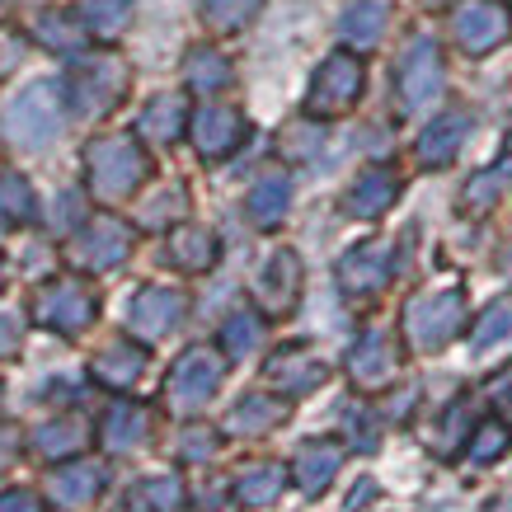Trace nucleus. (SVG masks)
Instances as JSON below:
<instances>
[{
  "label": "nucleus",
  "mask_w": 512,
  "mask_h": 512,
  "mask_svg": "<svg viewBox=\"0 0 512 512\" xmlns=\"http://www.w3.org/2000/svg\"><path fill=\"white\" fill-rule=\"evenodd\" d=\"M151 174V160L141 151L132 137H94L85 146V184L99 202H118V198H132Z\"/></svg>",
  "instance_id": "f257e3e1"
},
{
  "label": "nucleus",
  "mask_w": 512,
  "mask_h": 512,
  "mask_svg": "<svg viewBox=\"0 0 512 512\" xmlns=\"http://www.w3.org/2000/svg\"><path fill=\"white\" fill-rule=\"evenodd\" d=\"M62 99H66V85H57V80H38L24 94H15L10 109H5V137L15 146H24V151L52 146L62 137V123H66Z\"/></svg>",
  "instance_id": "f03ea898"
},
{
  "label": "nucleus",
  "mask_w": 512,
  "mask_h": 512,
  "mask_svg": "<svg viewBox=\"0 0 512 512\" xmlns=\"http://www.w3.org/2000/svg\"><path fill=\"white\" fill-rule=\"evenodd\" d=\"M461 325H466V292L461 287L414 296L404 306V339H409V348H419V353L447 348L461 334Z\"/></svg>",
  "instance_id": "7ed1b4c3"
},
{
  "label": "nucleus",
  "mask_w": 512,
  "mask_h": 512,
  "mask_svg": "<svg viewBox=\"0 0 512 512\" xmlns=\"http://www.w3.org/2000/svg\"><path fill=\"white\" fill-rule=\"evenodd\" d=\"M127 94V66L109 52H94V57H80L71 80H66V99L80 118H99L109 113L118 99Z\"/></svg>",
  "instance_id": "20e7f679"
},
{
  "label": "nucleus",
  "mask_w": 512,
  "mask_h": 512,
  "mask_svg": "<svg viewBox=\"0 0 512 512\" xmlns=\"http://www.w3.org/2000/svg\"><path fill=\"white\" fill-rule=\"evenodd\" d=\"M221 372H226V362H221L217 353L188 348V353L170 367V376H165V409H174V414H193V409H202V404L217 395Z\"/></svg>",
  "instance_id": "39448f33"
},
{
  "label": "nucleus",
  "mask_w": 512,
  "mask_h": 512,
  "mask_svg": "<svg viewBox=\"0 0 512 512\" xmlns=\"http://www.w3.org/2000/svg\"><path fill=\"white\" fill-rule=\"evenodd\" d=\"M94 315H99V296H94L80 278H57L33 296V320L43 329H57V334H80V329H90Z\"/></svg>",
  "instance_id": "423d86ee"
},
{
  "label": "nucleus",
  "mask_w": 512,
  "mask_h": 512,
  "mask_svg": "<svg viewBox=\"0 0 512 512\" xmlns=\"http://www.w3.org/2000/svg\"><path fill=\"white\" fill-rule=\"evenodd\" d=\"M362 99V62L353 52H334L320 62L311 80V94H306V113L311 118H339Z\"/></svg>",
  "instance_id": "0eeeda50"
},
{
  "label": "nucleus",
  "mask_w": 512,
  "mask_h": 512,
  "mask_svg": "<svg viewBox=\"0 0 512 512\" xmlns=\"http://www.w3.org/2000/svg\"><path fill=\"white\" fill-rule=\"evenodd\" d=\"M442 80H447V71H442V52H437V43L433 38H414V43L404 47L400 76H395V85H400V109L404 113H423L428 104H437Z\"/></svg>",
  "instance_id": "6e6552de"
},
{
  "label": "nucleus",
  "mask_w": 512,
  "mask_h": 512,
  "mask_svg": "<svg viewBox=\"0 0 512 512\" xmlns=\"http://www.w3.org/2000/svg\"><path fill=\"white\" fill-rule=\"evenodd\" d=\"M127 254H132V231L118 217H94L76 231V264L90 273L118 268Z\"/></svg>",
  "instance_id": "1a4fd4ad"
},
{
  "label": "nucleus",
  "mask_w": 512,
  "mask_h": 512,
  "mask_svg": "<svg viewBox=\"0 0 512 512\" xmlns=\"http://www.w3.org/2000/svg\"><path fill=\"white\" fill-rule=\"evenodd\" d=\"M508 10L498 5V0H466L456 15H451V33H456V43L466 47L470 57H480V52H494L503 38H508Z\"/></svg>",
  "instance_id": "9d476101"
},
{
  "label": "nucleus",
  "mask_w": 512,
  "mask_h": 512,
  "mask_svg": "<svg viewBox=\"0 0 512 512\" xmlns=\"http://www.w3.org/2000/svg\"><path fill=\"white\" fill-rule=\"evenodd\" d=\"M390 273H395V249L386 245V240H367V245L348 249L339 259V287L348 296H372L381 292L390 282Z\"/></svg>",
  "instance_id": "9b49d317"
},
{
  "label": "nucleus",
  "mask_w": 512,
  "mask_h": 512,
  "mask_svg": "<svg viewBox=\"0 0 512 512\" xmlns=\"http://www.w3.org/2000/svg\"><path fill=\"white\" fill-rule=\"evenodd\" d=\"M179 320H184V296L174 292V287H141L132 296V306H127V329L146 343L165 339Z\"/></svg>",
  "instance_id": "f8f14e48"
},
{
  "label": "nucleus",
  "mask_w": 512,
  "mask_h": 512,
  "mask_svg": "<svg viewBox=\"0 0 512 512\" xmlns=\"http://www.w3.org/2000/svg\"><path fill=\"white\" fill-rule=\"evenodd\" d=\"M245 118L235 109H221V104H207V109H198L193 118H188V137H193V151H198L202 160H221L231 156L235 146L245 141Z\"/></svg>",
  "instance_id": "ddd939ff"
},
{
  "label": "nucleus",
  "mask_w": 512,
  "mask_h": 512,
  "mask_svg": "<svg viewBox=\"0 0 512 512\" xmlns=\"http://www.w3.org/2000/svg\"><path fill=\"white\" fill-rule=\"evenodd\" d=\"M400 357H395V343L381 334V329H367L362 339L348 348V376H353L362 390H381L395 376Z\"/></svg>",
  "instance_id": "4468645a"
},
{
  "label": "nucleus",
  "mask_w": 512,
  "mask_h": 512,
  "mask_svg": "<svg viewBox=\"0 0 512 512\" xmlns=\"http://www.w3.org/2000/svg\"><path fill=\"white\" fill-rule=\"evenodd\" d=\"M99 489H104V470L94 461H71V466L52 470L43 484L47 503H57V508H90Z\"/></svg>",
  "instance_id": "2eb2a0df"
},
{
  "label": "nucleus",
  "mask_w": 512,
  "mask_h": 512,
  "mask_svg": "<svg viewBox=\"0 0 512 512\" xmlns=\"http://www.w3.org/2000/svg\"><path fill=\"white\" fill-rule=\"evenodd\" d=\"M254 292H259V301H264L268 315H287V311H292L296 296H301V264H296L292 249H278V254L268 259Z\"/></svg>",
  "instance_id": "dca6fc26"
},
{
  "label": "nucleus",
  "mask_w": 512,
  "mask_h": 512,
  "mask_svg": "<svg viewBox=\"0 0 512 512\" xmlns=\"http://www.w3.org/2000/svg\"><path fill=\"white\" fill-rule=\"evenodd\" d=\"M146 433H151V414H146L141 404H132V400L109 404V409H104V419H99V447L118 451V456L137 451L141 442H146Z\"/></svg>",
  "instance_id": "f3484780"
},
{
  "label": "nucleus",
  "mask_w": 512,
  "mask_h": 512,
  "mask_svg": "<svg viewBox=\"0 0 512 512\" xmlns=\"http://www.w3.org/2000/svg\"><path fill=\"white\" fill-rule=\"evenodd\" d=\"M470 137V113H442V118H433V123L423 127L419 137V160L428 165V170H442V165H451L456 160V151L466 146Z\"/></svg>",
  "instance_id": "a211bd4d"
},
{
  "label": "nucleus",
  "mask_w": 512,
  "mask_h": 512,
  "mask_svg": "<svg viewBox=\"0 0 512 512\" xmlns=\"http://www.w3.org/2000/svg\"><path fill=\"white\" fill-rule=\"evenodd\" d=\"M343 466V447L334 442V437H315V442H306V447L296 451V484H301V494H325L329 484H334V475H339Z\"/></svg>",
  "instance_id": "6ab92c4d"
},
{
  "label": "nucleus",
  "mask_w": 512,
  "mask_h": 512,
  "mask_svg": "<svg viewBox=\"0 0 512 512\" xmlns=\"http://www.w3.org/2000/svg\"><path fill=\"white\" fill-rule=\"evenodd\" d=\"M325 362L306 348H282L273 362H268V381L282 390V395H311L315 386H325Z\"/></svg>",
  "instance_id": "aec40b11"
},
{
  "label": "nucleus",
  "mask_w": 512,
  "mask_h": 512,
  "mask_svg": "<svg viewBox=\"0 0 512 512\" xmlns=\"http://www.w3.org/2000/svg\"><path fill=\"white\" fill-rule=\"evenodd\" d=\"M400 198V179L390 170H381V165H372V170H362L353 179V188H348V198H343V207L353 212V217L372 221L381 217V212H390V202Z\"/></svg>",
  "instance_id": "412c9836"
},
{
  "label": "nucleus",
  "mask_w": 512,
  "mask_h": 512,
  "mask_svg": "<svg viewBox=\"0 0 512 512\" xmlns=\"http://www.w3.org/2000/svg\"><path fill=\"white\" fill-rule=\"evenodd\" d=\"M287 207H292V179H287V174L268 170L264 179H254V188H249V198H245V212H249V221H254L259 231L282 226Z\"/></svg>",
  "instance_id": "4be33fe9"
},
{
  "label": "nucleus",
  "mask_w": 512,
  "mask_h": 512,
  "mask_svg": "<svg viewBox=\"0 0 512 512\" xmlns=\"http://www.w3.org/2000/svg\"><path fill=\"white\" fill-rule=\"evenodd\" d=\"M386 24H390V0H353L339 19V33H343V43L367 52V47L381 43Z\"/></svg>",
  "instance_id": "5701e85b"
},
{
  "label": "nucleus",
  "mask_w": 512,
  "mask_h": 512,
  "mask_svg": "<svg viewBox=\"0 0 512 512\" xmlns=\"http://www.w3.org/2000/svg\"><path fill=\"white\" fill-rule=\"evenodd\" d=\"M137 132L146 141H156V146H170L179 132H188V104H184V94H156V99L146 104V113H141Z\"/></svg>",
  "instance_id": "b1692460"
},
{
  "label": "nucleus",
  "mask_w": 512,
  "mask_h": 512,
  "mask_svg": "<svg viewBox=\"0 0 512 512\" xmlns=\"http://www.w3.org/2000/svg\"><path fill=\"white\" fill-rule=\"evenodd\" d=\"M141 372H146V353H141V348H132V343H113V348H104V353L94 357V367H90L94 381H104L109 390L137 386Z\"/></svg>",
  "instance_id": "393cba45"
},
{
  "label": "nucleus",
  "mask_w": 512,
  "mask_h": 512,
  "mask_svg": "<svg viewBox=\"0 0 512 512\" xmlns=\"http://www.w3.org/2000/svg\"><path fill=\"white\" fill-rule=\"evenodd\" d=\"M287 419V404L273 400V395H245V400L231 409L226 419V433H240V437H259L268 428H278Z\"/></svg>",
  "instance_id": "a878e982"
},
{
  "label": "nucleus",
  "mask_w": 512,
  "mask_h": 512,
  "mask_svg": "<svg viewBox=\"0 0 512 512\" xmlns=\"http://www.w3.org/2000/svg\"><path fill=\"white\" fill-rule=\"evenodd\" d=\"M170 264L184 273H207L217 264V235L202 231V226H179L170 235Z\"/></svg>",
  "instance_id": "bb28decb"
},
{
  "label": "nucleus",
  "mask_w": 512,
  "mask_h": 512,
  "mask_svg": "<svg viewBox=\"0 0 512 512\" xmlns=\"http://www.w3.org/2000/svg\"><path fill=\"white\" fill-rule=\"evenodd\" d=\"M184 80L193 94H221L231 85V62L221 57L217 47H193L184 62Z\"/></svg>",
  "instance_id": "cd10ccee"
},
{
  "label": "nucleus",
  "mask_w": 512,
  "mask_h": 512,
  "mask_svg": "<svg viewBox=\"0 0 512 512\" xmlns=\"http://www.w3.org/2000/svg\"><path fill=\"white\" fill-rule=\"evenodd\" d=\"M287 489V470L282 466H249L240 480H235V503L240 508H268V503H278V494Z\"/></svg>",
  "instance_id": "c85d7f7f"
},
{
  "label": "nucleus",
  "mask_w": 512,
  "mask_h": 512,
  "mask_svg": "<svg viewBox=\"0 0 512 512\" xmlns=\"http://www.w3.org/2000/svg\"><path fill=\"white\" fill-rule=\"evenodd\" d=\"M127 508L132 512H179L184 508V480H179V475H156V480L132 484Z\"/></svg>",
  "instance_id": "c756f323"
},
{
  "label": "nucleus",
  "mask_w": 512,
  "mask_h": 512,
  "mask_svg": "<svg viewBox=\"0 0 512 512\" xmlns=\"http://www.w3.org/2000/svg\"><path fill=\"white\" fill-rule=\"evenodd\" d=\"M80 447H85L80 419H52L33 433V451H38L43 461H62V456H71V451H80Z\"/></svg>",
  "instance_id": "7c9ffc66"
},
{
  "label": "nucleus",
  "mask_w": 512,
  "mask_h": 512,
  "mask_svg": "<svg viewBox=\"0 0 512 512\" xmlns=\"http://www.w3.org/2000/svg\"><path fill=\"white\" fill-rule=\"evenodd\" d=\"M132 5H137V0H80L76 15L85 19V29L99 33V38H118V33L132 24Z\"/></svg>",
  "instance_id": "2f4dec72"
},
{
  "label": "nucleus",
  "mask_w": 512,
  "mask_h": 512,
  "mask_svg": "<svg viewBox=\"0 0 512 512\" xmlns=\"http://www.w3.org/2000/svg\"><path fill=\"white\" fill-rule=\"evenodd\" d=\"M38 217V198L24 174H0V221L5 226H29Z\"/></svg>",
  "instance_id": "473e14b6"
},
{
  "label": "nucleus",
  "mask_w": 512,
  "mask_h": 512,
  "mask_svg": "<svg viewBox=\"0 0 512 512\" xmlns=\"http://www.w3.org/2000/svg\"><path fill=\"white\" fill-rule=\"evenodd\" d=\"M508 188H512V160H498V165H489V170H480L475 179H470L466 198H461V202H466L470 212H489V207H494Z\"/></svg>",
  "instance_id": "72a5a7b5"
},
{
  "label": "nucleus",
  "mask_w": 512,
  "mask_h": 512,
  "mask_svg": "<svg viewBox=\"0 0 512 512\" xmlns=\"http://www.w3.org/2000/svg\"><path fill=\"white\" fill-rule=\"evenodd\" d=\"M85 19L80 15H38V43L52 47V52H80L85 47Z\"/></svg>",
  "instance_id": "f704fd0d"
},
{
  "label": "nucleus",
  "mask_w": 512,
  "mask_h": 512,
  "mask_svg": "<svg viewBox=\"0 0 512 512\" xmlns=\"http://www.w3.org/2000/svg\"><path fill=\"white\" fill-rule=\"evenodd\" d=\"M259 343H264V320L254 311H235L231 320L221 325V348H226V357H249Z\"/></svg>",
  "instance_id": "c9c22d12"
},
{
  "label": "nucleus",
  "mask_w": 512,
  "mask_h": 512,
  "mask_svg": "<svg viewBox=\"0 0 512 512\" xmlns=\"http://www.w3.org/2000/svg\"><path fill=\"white\" fill-rule=\"evenodd\" d=\"M259 10H264V0H202V19L217 33H240Z\"/></svg>",
  "instance_id": "e433bc0d"
},
{
  "label": "nucleus",
  "mask_w": 512,
  "mask_h": 512,
  "mask_svg": "<svg viewBox=\"0 0 512 512\" xmlns=\"http://www.w3.org/2000/svg\"><path fill=\"white\" fill-rule=\"evenodd\" d=\"M508 447H512L508 423H480V428L470 433V461H475V466H484V461H498V456H503Z\"/></svg>",
  "instance_id": "4c0bfd02"
},
{
  "label": "nucleus",
  "mask_w": 512,
  "mask_h": 512,
  "mask_svg": "<svg viewBox=\"0 0 512 512\" xmlns=\"http://www.w3.org/2000/svg\"><path fill=\"white\" fill-rule=\"evenodd\" d=\"M512 334V301H494L489 311L480 315V325H475V348H494V343H503Z\"/></svg>",
  "instance_id": "58836bf2"
},
{
  "label": "nucleus",
  "mask_w": 512,
  "mask_h": 512,
  "mask_svg": "<svg viewBox=\"0 0 512 512\" xmlns=\"http://www.w3.org/2000/svg\"><path fill=\"white\" fill-rule=\"evenodd\" d=\"M320 151V127L315 123H292L282 132V156L287 160H311Z\"/></svg>",
  "instance_id": "ea45409f"
},
{
  "label": "nucleus",
  "mask_w": 512,
  "mask_h": 512,
  "mask_svg": "<svg viewBox=\"0 0 512 512\" xmlns=\"http://www.w3.org/2000/svg\"><path fill=\"white\" fill-rule=\"evenodd\" d=\"M466 423H470L466 404H451V409H447V419H442V428H437L442 437H433V447L442 451V456H451V451H456L461 442H466Z\"/></svg>",
  "instance_id": "a19ab883"
},
{
  "label": "nucleus",
  "mask_w": 512,
  "mask_h": 512,
  "mask_svg": "<svg viewBox=\"0 0 512 512\" xmlns=\"http://www.w3.org/2000/svg\"><path fill=\"white\" fill-rule=\"evenodd\" d=\"M179 212H184V193H179V188H165L160 198L146 202V212H141V221H146V226H165V221H174Z\"/></svg>",
  "instance_id": "79ce46f5"
},
{
  "label": "nucleus",
  "mask_w": 512,
  "mask_h": 512,
  "mask_svg": "<svg viewBox=\"0 0 512 512\" xmlns=\"http://www.w3.org/2000/svg\"><path fill=\"white\" fill-rule=\"evenodd\" d=\"M179 456L193 461V466H198V461H212V456H217V433H207V428H188L184 442H179Z\"/></svg>",
  "instance_id": "37998d69"
},
{
  "label": "nucleus",
  "mask_w": 512,
  "mask_h": 512,
  "mask_svg": "<svg viewBox=\"0 0 512 512\" xmlns=\"http://www.w3.org/2000/svg\"><path fill=\"white\" fill-rule=\"evenodd\" d=\"M52 221H57L62 231H80V221H85V202H80L76 188L57 198V212H52Z\"/></svg>",
  "instance_id": "c03bdc74"
},
{
  "label": "nucleus",
  "mask_w": 512,
  "mask_h": 512,
  "mask_svg": "<svg viewBox=\"0 0 512 512\" xmlns=\"http://www.w3.org/2000/svg\"><path fill=\"white\" fill-rule=\"evenodd\" d=\"M0 512H43V498L33 489H5L0 494Z\"/></svg>",
  "instance_id": "a18cd8bd"
},
{
  "label": "nucleus",
  "mask_w": 512,
  "mask_h": 512,
  "mask_svg": "<svg viewBox=\"0 0 512 512\" xmlns=\"http://www.w3.org/2000/svg\"><path fill=\"white\" fill-rule=\"evenodd\" d=\"M19 62H24V43H19L15 33H10V38H0V76H5V71H15Z\"/></svg>",
  "instance_id": "49530a36"
},
{
  "label": "nucleus",
  "mask_w": 512,
  "mask_h": 512,
  "mask_svg": "<svg viewBox=\"0 0 512 512\" xmlns=\"http://www.w3.org/2000/svg\"><path fill=\"white\" fill-rule=\"evenodd\" d=\"M19 348V320L15 315H0V357H10Z\"/></svg>",
  "instance_id": "de8ad7c7"
},
{
  "label": "nucleus",
  "mask_w": 512,
  "mask_h": 512,
  "mask_svg": "<svg viewBox=\"0 0 512 512\" xmlns=\"http://www.w3.org/2000/svg\"><path fill=\"white\" fill-rule=\"evenodd\" d=\"M15 451H19V433H15V428H0V466H5Z\"/></svg>",
  "instance_id": "09e8293b"
},
{
  "label": "nucleus",
  "mask_w": 512,
  "mask_h": 512,
  "mask_svg": "<svg viewBox=\"0 0 512 512\" xmlns=\"http://www.w3.org/2000/svg\"><path fill=\"white\" fill-rule=\"evenodd\" d=\"M202 512H231L221 494H202Z\"/></svg>",
  "instance_id": "8fccbe9b"
},
{
  "label": "nucleus",
  "mask_w": 512,
  "mask_h": 512,
  "mask_svg": "<svg viewBox=\"0 0 512 512\" xmlns=\"http://www.w3.org/2000/svg\"><path fill=\"white\" fill-rule=\"evenodd\" d=\"M498 404H503V409H512V376H503V381H498Z\"/></svg>",
  "instance_id": "3c124183"
},
{
  "label": "nucleus",
  "mask_w": 512,
  "mask_h": 512,
  "mask_svg": "<svg viewBox=\"0 0 512 512\" xmlns=\"http://www.w3.org/2000/svg\"><path fill=\"white\" fill-rule=\"evenodd\" d=\"M0 287H5V259H0Z\"/></svg>",
  "instance_id": "603ef678"
},
{
  "label": "nucleus",
  "mask_w": 512,
  "mask_h": 512,
  "mask_svg": "<svg viewBox=\"0 0 512 512\" xmlns=\"http://www.w3.org/2000/svg\"><path fill=\"white\" fill-rule=\"evenodd\" d=\"M428 5H442V0H428Z\"/></svg>",
  "instance_id": "864d4df0"
}]
</instances>
